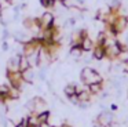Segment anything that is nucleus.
I'll use <instances>...</instances> for the list:
<instances>
[{"mask_svg": "<svg viewBox=\"0 0 128 127\" xmlns=\"http://www.w3.org/2000/svg\"><path fill=\"white\" fill-rule=\"evenodd\" d=\"M81 76V82L84 83L86 86H90V84H94V83H103V79L99 73H98L95 69L90 68V66H86L83 68L80 73Z\"/></svg>", "mask_w": 128, "mask_h": 127, "instance_id": "f257e3e1", "label": "nucleus"}, {"mask_svg": "<svg viewBox=\"0 0 128 127\" xmlns=\"http://www.w3.org/2000/svg\"><path fill=\"white\" fill-rule=\"evenodd\" d=\"M55 25V17L51 11H46L43 13V15L40 17V28L42 29H47Z\"/></svg>", "mask_w": 128, "mask_h": 127, "instance_id": "f03ea898", "label": "nucleus"}, {"mask_svg": "<svg viewBox=\"0 0 128 127\" xmlns=\"http://www.w3.org/2000/svg\"><path fill=\"white\" fill-rule=\"evenodd\" d=\"M96 121H98V123H100L103 127L109 126V124H112V123L114 121L113 113H112L110 110H103V112H100L99 115H98Z\"/></svg>", "mask_w": 128, "mask_h": 127, "instance_id": "7ed1b4c3", "label": "nucleus"}, {"mask_svg": "<svg viewBox=\"0 0 128 127\" xmlns=\"http://www.w3.org/2000/svg\"><path fill=\"white\" fill-rule=\"evenodd\" d=\"M20 59H21V54H15L12 58H10L8 62H7V72L20 71Z\"/></svg>", "mask_w": 128, "mask_h": 127, "instance_id": "20e7f679", "label": "nucleus"}, {"mask_svg": "<svg viewBox=\"0 0 128 127\" xmlns=\"http://www.w3.org/2000/svg\"><path fill=\"white\" fill-rule=\"evenodd\" d=\"M92 57L95 59L100 61L103 58H106V50H105V46H100V44H95L94 50H92Z\"/></svg>", "mask_w": 128, "mask_h": 127, "instance_id": "39448f33", "label": "nucleus"}, {"mask_svg": "<svg viewBox=\"0 0 128 127\" xmlns=\"http://www.w3.org/2000/svg\"><path fill=\"white\" fill-rule=\"evenodd\" d=\"M95 44L96 43H94V40L87 35V36H84V39H83V41H81L80 46H81V48H83V51L87 52V51H92L94 47H95Z\"/></svg>", "mask_w": 128, "mask_h": 127, "instance_id": "423d86ee", "label": "nucleus"}, {"mask_svg": "<svg viewBox=\"0 0 128 127\" xmlns=\"http://www.w3.org/2000/svg\"><path fill=\"white\" fill-rule=\"evenodd\" d=\"M7 99H10V86L0 84V102L6 104Z\"/></svg>", "mask_w": 128, "mask_h": 127, "instance_id": "0eeeda50", "label": "nucleus"}, {"mask_svg": "<svg viewBox=\"0 0 128 127\" xmlns=\"http://www.w3.org/2000/svg\"><path fill=\"white\" fill-rule=\"evenodd\" d=\"M91 95L92 94L90 93V90H81L77 93V98L78 102H90L91 101Z\"/></svg>", "mask_w": 128, "mask_h": 127, "instance_id": "6e6552de", "label": "nucleus"}, {"mask_svg": "<svg viewBox=\"0 0 128 127\" xmlns=\"http://www.w3.org/2000/svg\"><path fill=\"white\" fill-rule=\"evenodd\" d=\"M22 79L25 83H33V79H34V72L32 68L26 69V71L22 72Z\"/></svg>", "mask_w": 128, "mask_h": 127, "instance_id": "1a4fd4ad", "label": "nucleus"}, {"mask_svg": "<svg viewBox=\"0 0 128 127\" xmlns=\"http://www.w3.org/2000/svg\"><path fill=\"white\" fill-rule=\"evenodd\" d=\"M88 90H90V93L94 94V95L100 94L103 91V83H94V84H90Z\"/></svg>", "mask_w": 128, "mask_h": 127, "instance_id": "9d476101", "label": "nucleus"}, {"mask_svg": "<svg viewBox=\"0 0 128 127\" xmlns=\"http://www.w3.org/2000/svg\"><path fill=\"white\" fill-rule=\"evenodd\" d=\"M29 68H32V66H30V62H29L28 57H26V55H24V54H21V59H20V72H24V71H26V69H29Z\"/></svg>", "mask_w": 128, "mask_h": 127, "instance_id": "9b49d317", "label": "nucleus"}, {"mask_svg": "<svg viewBox=\"0 0 128 127\" xmlns=\"http://www.w3.org/2000/svg\"><path fill=\"white\" fill-rule=\"evenodd\" d=\"M36 116H37L39 124L40 123H46V121L50 120V110H43V112H40V113H36Z\"/></svg>", "mask_w": 128, "mask_h": 127, "instance_id": "f8f14e48", "label": "nucleus"}, {"mask_svg": "<svg viewBox=\"0 0 128 127\" xmlns=\"http://www.w3.org/2000/svg\"><path fill=\"white\" fill-rule=\"evenodd\" d=\"M65 95L69 98V97H72V95H76L77 94V86L76 84H68L66 87H65Z\"/></svg>", "mask_w": 128, "mask_h": 127, "instance_id": "ddd939ff", "label": "nucleus"}, {"mask_svg": "<svg viewBox=\"0 0 128 127\" xmlns=\"http://www.w3.org/2000/svg\"><path fill=\"white\" fill-rule=\"evenodd\" d=\"M83 48H81V46H72L70 47V54L73 55V57H76V58H78V57H81L83 55Z\"/></svg>", "mask_w": 128, "mask_h": 127, "instance_id": "4468645a", "label": "nucleus"}, {"mask_svg": "<svg viewBox=\"0 0 128 127\" xmlns=\"http://www.w3.org/2000/svg\"><path fill=\"white\" fill-rule=\"evenodd\" d=\"M56 2H58V0H40V4H42L44 8H48V10H50V8L55 7Z\"/></svg>", "mask_w": 128, "mask_h": 127, "instance_id": "2eb2a0df", "label": "nucleus"}, {"mask_svg": "<svg viewBox=\"0 0 128 127\" xmlns=\"http://www.w3.org/2000/svg\"><path fill=\"white\" fill-rule=\"evenodd\" d=\"M21 95V90L15 87H10V99H18Z\"/></svg>", "mask_w": 128, "mask_h": 127, "instance_id": "dca6fc26", "label": "nucleus"}, {"mask_svg": "<svg viewBox=\"0 0 128 127\" xmlns=\"http://www.w3.org/2000/svg\"><path fill=\"white\" fill-rule=\"evenodd\" d=\"M120 7H121V3H120V0H110V3H109V8H110V10L117 11Z\"/></svg>", "mask_w": 128, "mask_h": 127, "instance_id": "f3484780", "label": "nucleus"}, {"mask_svg": "<svg viewBox=\"0 0 128 127\" xmlns=\"http://www.w3.org/2000/svg\"><path fill=\"white\" fill-rule=\"evenodd\" d=\"M15 127H28V119H26V117H22L20 123L15 124Z\"/></svg>", "mask_w": 128, "mask_h": 127, "instance_id": "a211bd4d", "label": "nucleus"}, {"mask_svg": "<svg viewBox=\"0 0 128 127\" xmlns=\"http://www.w3.org/2000/svg\"><path fill=\"white\" fill-rule=\"evenodd\" d=\"M74 24H76V18H69L66 22V25H69V26H73Z\"/></svg>", "mask_w": 128, "mask_h": 127, "instance_id": "6ab92c4d", "label": "nucleus"}, {"mask_svg": "<svg viewBox=\"0 0 128 127\" xmlns=\"http://www.w3.org/2000/svg\"><path fill=\"white\" fill-rule=\"evenodd\" d=\"M2 47H3L4 51H7V50H8V43H7V40H3V44H2Z\"/></svg>", "mask_w": 128, "mask_h": 127, "instance_id": "aec40b11", "label": "nucleus"}, {"mask_svg": "<svg viewBox=\"0 0 128 127\" xmlns=\"http://www.w3.org/2000/svg\"><path fill=\"white\" fill-rule=\"evenodd\" d=\"M40 127H52V126L48 121H46V123H40Z\"/></svg>", "mask_w": 128, "mask_h": 127, "instance_id": "412c9836", "label": "nucleus"}, {"mask_svg": "<svg viewBox=\"0 0 128 127\" xmlns=\"http://www.w3.org/2000/svg\"><path fill=\"white\" fill-rule=\"evenodd\" d=\"M117 109V105H112V110H116Z\"/></svg>", "mask_w": 128, "mask_h": 127, "instance_id": "4be33fe9", "label": "nucleus"}, {"mask_svg": "<svg viewBox=\"0 0 128 127\" xmlns=\"http://www.w3.org/2000/svg\"><path fill=\"white\" fill-rule=\"evenodd\" d=\"M125 72H127V73H128V64H127V65H125Z\"/></svg>", "mask_w": 128, "mask_h": 127, "instance_id": "5701e85b", "label": "nucleus"}, {"mask_svg": "<svg viewBox=\"0 0 128 127\" xmlns=\"http://www.w3.org/2000/svg\"><path fill=\"white\" fill-rule=\"evenodd\" d=\"M64 127H72V126H69V124H64Z\"/></svg>", "mask_w": 128, "mask_h": 127, "instance_id": "b1692460", "label": "nucleus"}, {"mask_svg": "<svg viewBox=\"0 0 128 127\" xmlns=\"http://www.w3.org/2000/svg\"><path fill=\"white\" fill-rule=\"evenodd\" d=\"M34 127H40V124H37V126H34Z\"/></svg>", "mask_w": 128, "mask_h": 127, "instance_id": "393cba45", "label": "nucleus"}, {"mask_svg": "<svg viewBox=\"0 0 128 127\" xmlns=\"http://www.w3.org/2000/svg\"><path fill=\"white\" fill-rule=\"evenodd\" d=\"M127 95H128V93H127Z\"/></svg>", "mask_w": 128, "mask_h": 127, "instance_id": "a878e982", "label": "nucleus"}, {"mask_svg": "<svg viewBox=\"0 0 128 127\" xmlns=\"http://www.w3.org/2000/svg\"><path fill=\"white\" fill-rule=\"evenodd\" d=\"M62 127H64V126H62Z\"/></svg>", "mask_w": 128, "mask_h": 127, "instance_id": "bb28decb", "label": "nucleus"}]
</instances>
